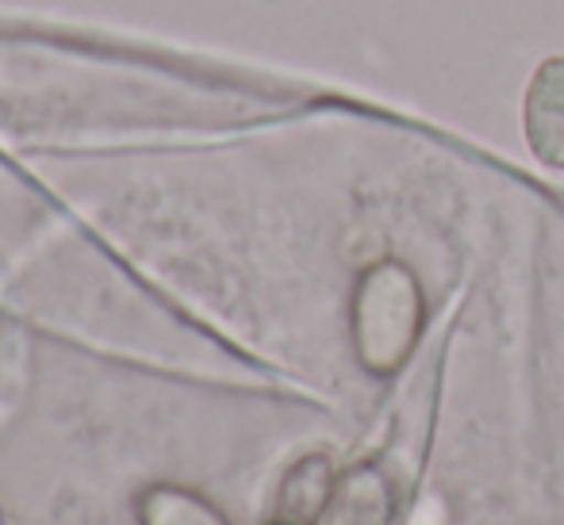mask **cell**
<instances>
[{
  "label": "cell",
  "instance_id": "cell-1",
  "mask_svg": "<svg viewBox=\"0 0 564 525\" xmlns=\"http://www.w3.org/2000/svg\"><path fill=\"white\" fill-rule=\"evenodd\" d=\"M426 322V299L419 276L403 261H372L361 273L349 304L354 353L372 376H395L415 353Z\"/></svg>",
  "mask_w": 564,
  "mask_h": 525
},
{
  "label": "cell",
  "instance_id": "cell-2",
  "mask_svg": "<svg viewBox=\"0 0 564 525\" xmlns=\"http://www.w3.org/2000/svg\"><path fill=\"white\" fill-rule=\"evenodd\" d=\"M522 134L530 154L550 169H564V54H550L522 92Z\"/></svg>",
  "mask_w": 564,
  "mask_h": 525
},
{
  "label": "cell",
  "instance_id": "cell-3",
  "mask_svg": "<svg viewBox=\"0 0 564 525\" xmlns=\"http://www.w3.org/2000/svg\"><path fill=\"white\" fill-rule=\"evenodd\" d=\"M330 511H335L338 525H392L395 488L377 464L349 468L346 475H338Z\"/></svg>",
  "mask_w": 564,
  "mask_h": 525
},
{
  "label": "cell",
  "instance_id": "cell-4",
  "mask_svg": "<svg viewBox=\"0 0 564 525\" xmlns=\"http://www.w3.org/2000/svg\"><path fill=\"white\" fill-rule=\"evenodd\" d=\"M338 472L327 457H304L281 483V518L315 525L335 503Z\"/></svg>",
  "mask_w": 564,
  "mask_h": 525
},
{
  "label": "cell",
  "instance_id": "cell-5",
  "mask_svg": "<svg viewBox=\"0 0 564 525\" xmlns=\"http://www.w3.org/2000/svg\"><path fill=\"white\" fill-rule=\"evenodd\" d=\"M142 525H227V518L193 491L154 488L142 499Z\"/></svg>",
  "mask_w": 564,
  "mask_h": 525
},
{
  "label": "cell",
  "instance_id": "cell-6",
  "mask_svg": "<svg viewBox=\"0 0 564 525\" xmlns=\"http://www.w3.org/2000/svg\"><path fill=\"white\" fill-rule=\"evenodd\" d=\"M269 525H300V522H289V518H276V522H269Z\"/></svg>",
  "mask_w": 564,
  "mask_h": 525
}]
</instances>
